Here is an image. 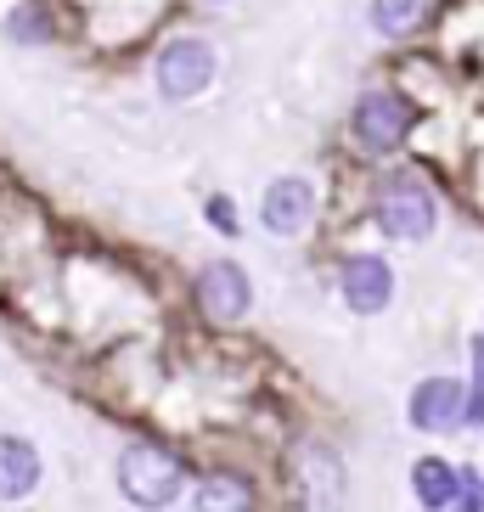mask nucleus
<instances>
[{
    "instance_id": "f257e3e1",
    "label": "nucleus",
    "mask_w": 484,
    "mask_h": 512,
    "mask_svg": "<svg viewBox=\"0 0 484 512\" xmlns=\"http://www.w3.org/2000/svg\"><path fill=\"white\" fill-rule=\"evenodd\" d=\"M119 490L136 507H175L186 490V467L175 451H158V445H130L119 456Z\"/></svg>"
},
{
    "instance_id": "dca6fc26",
    "label": "nucleus",
    "mask_w": 484,
    "mask_h": 512,
    "mask_svg": "<svg viewBox=\"0 0 484 512\" xmlns=\"http://www.w3.org/2000/svg\"><path fill=\"white\" fill-rule=\"evenodd\" d=\"M456 507H473V512L484 507V479H479V473H473V467H468V473H462V501H456Z\"/></svg>"
},
{
    "instance_id": "1a4fd4ad",
    "label": "nucleus",
    "mask_w": 484,
    "mask_h": 512,
    "mask_svg": "<svg viewBox=\"0 0 484 512\" xmlns=\"http://www.w3.org/2000/svg\"><path fill=\"white\" fill-rule=\"evenodd\" d=\"M40 484V456L29 439L0 434V501H23Z\"/></svg>"
},
{
    "instance_id": "20e7f679",
    "label": "nucleus",
    "mask_w": 484,
    "mask_h": 512,
    "mask_svg": "<svg viewBox=\"0 0 484 512\" xmlns=\"http://www.w3.org/2000/svg\"><path fill=\"white\" fill-rule=\"evenodd\" d=\"M209 79H214V46H203V40L164 46V57H158V91L169 102H192L197 91H209Z\"/></svg>"
},
{
    "instance_id": "4468645a",
    "label": "nucleus",
    "mask_w": 484,
    "mask_h": 512,
    "mask_svg": "<svg viewBox=\"0 0 484 512\" xmlns=\"http://www.w3.org/2000/svg\"><path fill=\"white\" fill-rule=\"evenodd\" d=\"M6 34H12L17 46H46V40H51V17L40 12V6H29V0H23V6H12V12H6Z\"/></svg>"
},
{
    "instance_id": "39448f33",
    "label": "nucleus",
    "mask_w": 484,
    "mask_h": 512,
    "mask_svg": "<svg viewBox=\"0 0 484 512\" xmlns=\"http://www.w3.org/2000/svg\"><path fill=\"white\" fill-rule=\"evenodd\" d=\"M462 422H468V394H462V383H451V377L417 383V394H411V428H423V434H451Z\"/></svg>"
},
{
    "instance_id": "f8f14e48",
    "label": "nucleus",
    "mask_w": 484,
    "mask_h": 512,
    "mask_svg": "<svg viewBox=\"0 0 484 512\" xmlns=\"http://www.w3.org/2000/svg\"><path fill=\"white\" fill-rule=\"evenodd\" d=\"M192 501H197V507H220V512H231V507H248V501H254V490H248L242 479H231V473H209V479H197Z\"/></svg>"
},
{
    "instance_id": "f03ea898",
    "label": "nucleus",
    "mask_w": 484,
    "mask_h": 512,
    "mask_svg": "<svg viewBox=\"0 0 484 512\" xmlns=\"http://www.w3.org/2000/svg\"><path fill=\"white\" fill-rule=\"evenodd\" d=\"M378 226L400 242H423L428 231L439 226V203L417 175H400L378 192Z\"/></svg>"
},
{
    "instance_id": "6e6552de",
    "label": "nucleus",
    "mask_w": 484,
    "mask_h": 512,
    "mask_svg": "<svg viewBox=\"0 0 484 512\" xmlns=\"http://www.w3.org/2000/svg\"><path fill=\"white\" fill-rule=\"evenodd\" d=\"M310 209H316V192L288 175V181H276L271 192H265V209L259 214H265V226H271L276 237H293V231L310 226Z\"/></svg>"
},
{
    "instance_id": "0eeeda50",
    "label": "nucleus",
    "mask_w": 484,
    "mask_h": 512,
    "mask_svg": "<svg viewBox=\"0 0 484 512\" xmlns=\"http://www.w3.org/2000/svg\"><path fill=\"white\" fill-rule=\"evenodd\" d=\"M344 299L349 310H361V316H378L383 304L394 299V271L383 265L378 254H361L344 265Z\"/></svg>"
},
{
    "instance_id": "2eb2a0df",
    "label": "nucleus",
    "mask_w": 484,
    "mask_h": 512,
    "mask_svg": "<svg viewBox=\"0 0 484 512\" xmlns=\"http://www.w3.org/2000/svg\"><path fill=\"white\" fill-rule=\"evenodd\" d=\"M473 389H468V428H484V338L473 344Z\"/></svg>"
},
{
    "instance_id": "9d476101",
    "label": "nucleus",
    "mask_w": 484,
    "mask_h": 512,
    "mask_svg": "<svg viewBox=\"0 0 484 512\" xmlns=\"http://www.w3.org/2000/svg\"><path fill=\"white\" fill-rule=\"evenodd\" d=\"M299 490L304 501H316V507H327V501H338V490H344V473H338V456L321 451V445H310V451H299Z\"/></svg>"
},
{
    "instance_id": "ddd939ff",
    "label": "nucleus",
    "mask_w": 484,
    "mask_h": 512,
    "mask_svg": "<svg viewBox=\"0 0 484 512\" xmlns=\"http://www.w3.org/2000/svg\"><path fill=\"white\" fill-rule=\"evenodd\" d=\"M372 23L400 40V34H411L423 23V0H372Z\"/></svg>"
},
{
    "instance_id": "7ed1b4c3",
    "label": "nucleus",
    "mask_w": 484,
    "mask_h": 512,
    "mask_svg": "<svg viewBox=\"0 0 484 512\" xmlns=\"http://www.w3.org/2000/svg\"><path fill=\"white\" fill-rule=\"evenodd\" d=\"M406 136H411V107H406V96L366 91L361 107H355V141H361V152H372V158H389L394 147H406Z\"/></svg>"
},
{
    "instance_id": "9b49d317",
    "label": "nucleus",
    "mask_w": 484,
    "mask_h": 512,
    "mask_svg": "<svg viewBox=\"0 0 484 512\" xmlns=\"http://www.w3.org/2000/svg\"><path fill=\"white\" fill-rule=\"evenodd\" d=\"M411 490H417L423 507H456V501H462V473H451L445 462L428 456V462L411 467Z\"/></svg>"
},
{
    "instance_id": "423d86ee",
    "label": "nucleus",
    "mask_w": 484,
    "mask_h": 512,
    "mask_svg": "<svg viewBox=\"0 0 484 512\" xmlns=\"http://www.w3.org/2000/svg\"><path fill=\"white\" fill-rule=\"evenodd\" d=\"M197 304H203V316H214V321H242V316H248L254 287H248L242 265H231V259L209 265V271L197 276Z\"/></svg>"
},
{
    "instance_id": "f3484780",
    "label": "nucleus",
    "mask_w": 484,
    "mask_h": 512,
    "mask_svg": "<svg viewBox=\"0 0 484 512\" xmlns=\"http://www.w3.org/2000/svg\"><path fill=\"white\" fill-rule=\"evenodd\" d=\"M209 220H214L220 231H226V237L237 231V214H231V203H226V197H209Z\"/></svg>"
}]
</instances>
